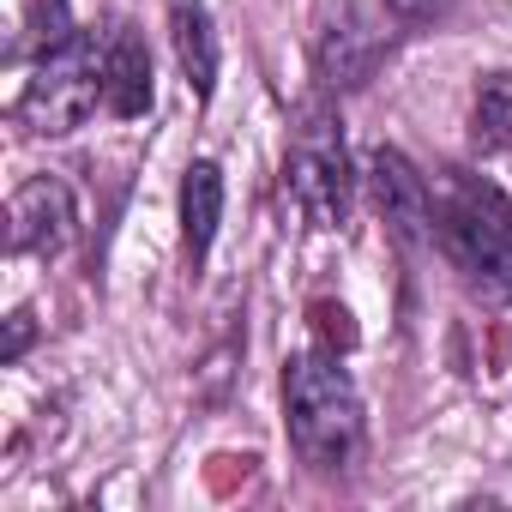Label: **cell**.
<instances>
[{"instance_id":"6da1fadb","label":"cell","mask_w":512,"mask_h":512,"mask_svg":"<svg viewBox=\"0 0 512 512\" xmlns=\"http://www.w3.org/2000/svg\"><path fill=\"white\" fill-rule=\"evenodd\" d=\"M434 241L482 302H512V199L494 181L446 169L434 181Z\"/></svg>"},{"instance_id":"7a4b0ae2","label":"cell","mask_w":512,"mask_h":512,"mask_svg":"<svg viewBox=\"0 0 512 512\" xmlns=\"http://www.w3.org/2000/svg\"><path fill=\"white\" fill-rule=\"evenodd\" d=\"M284 422L308 470L332 476L362 452V398L332 350H302L284 368Z\"/></svg>"},{"instance_id":"3957f363","label":"cell","mask_w":512,"mask_h":512,"mask_svg":"<svg viewBox=\"0 0 512 512\" xmlns=\"http://www.w3.org/2000/svg\"><path fill=\"white\" fill-rule=\"evenodd\" d=\"M284 187L302 205V217L314 229H344L350 223V199H356V175H350V151L338 133V115L326 103H308L284 157Z\"/></svg>"},{"instance_id":"277c9868","label":"cell","mask_w":512,"mask_h":512,"mask_svg":"<svg viewBox=\"0 0 512 512\" xmlns=\"http://www.w3.org/2000/svg\"><path fill=\"white\" fill-rule=\"evenodd\" d=\"M97 97H103V49L79 31L67 49L37 61V73L25 79V97H19V121L43 139H67L97 115Z\"/></svg>"},{"instance_id":"5b68a950","label":"cell","mask_w":512,"mask_h":512,"mask_svg":"<svg viewBox=\"0 0 512 512\" xmlns=\"http://www.w3.org/2000/svg\"><path fill=\"white\" fill-rule=\"evenodd\" d=\"M392 49V31L368 13V7H338L332 25L320 31V85L326 91H356L374 79V67L386 61Z\"/></svg>"},{"instance_id":"8992f818","label":"cell","mask_w":512,"mask_h":512,"mask_svg":"<svg viewBox=\"0 0 512 512\" xmlns=\"http://www.w3.org/2000/svg\"><path fill=\"white\" fill-rule=\"evenodd\" d=\"M368 199H374L380 223L398 241L434 235V187L416 175V163L404 151H392V145H374L368 151Z\"/></svg>"},{"instance_id":"52a82bcc","label":"cell","mask_w":512,"mask_h":512,"mask_svg":"<svg viewBox=\"0 0 512 512\" xmlns=\"http://www.w3.org/2000/svg\"><path fill=\"white\" fill-rule=\"evenodd\" d=\"M7 223H13V253H37V260H55V253H67L73 235H79V205H73L67 181L37 175V181H25V187L13 193Z\"/></svg>"},{"instance_id":"ba28073f","label":"cell","mask_w":512,"mask_h":512,"mask_svg":"<svg viewBox=\"0 0 512 512\" xmlns=\"http://www.w3.org/2000/svg\"><path fill=\"white\" fill-rule=\"evenodd\" d=\"M151 97H157V85H151V49H145V37L133 25H115L109 43H103V109L121 115V121H133V115L151 109Z\"/></svg>"},{"instance_id":"9c48e42d","label":"cell","mask_w":512,"mask_h":512,"mask_svg":"<svg viewBox=\"0 0 512 512\" xmlns=\"http://www.w3.org/2000/svg\"><path fill=\"white\" fill-rule=\"evenodd\" d=\"M169 49H175V67H181L187 91L199 103H211V91H217V31H211L205 0H169Z\"/></svg>"},{"instance_id":"30bf717a","label":"cell","mask_w":512,"mask_h":512,"mask_svg":"<svg viewBox=\"0 0 512 512\" xmlns=\"http://www.w3.org/2000/svg\"><path fill=\"white\" fill-rule=\"evenodd\" d=\"M217 223H223V169L199 157V163H187V175H181V241H187V253H193V266L211 253Z\"/></svg>"},{"instance_id":"8fae6325","label":"cell","mask_w":512,"mask_h":512,"mask_svg":"<svg viewBox=\"0 0 512 512\" xmlns=\"http://www.w3.org/2000/svg\"><path fill=\"white\" fill-rule=\"evenodd\" d=\"M476 145L500 151L512 145V73H488L476 91Z\"/></svg>"},{"instance_id":"7c38bea8","label":"cell","mask_w":512,"mask_h":512,"mask_svg":"<svg viewBox=\"0 0 512 512\" xmlns=\"http://www.w3.org/2000/svg\"><path fill=\"white\" fill-rule=\"evenodd\" d=\"M79 37V25H73V13H67V0H31V25H25V55H55V49H67Z\"/></svg>"},{"instance_id":"4fadbf2b","label":"cell","mask_w":512,"mask_h":512,"mask_svg":"<svg viewBox=\"0 0 512 512\" xmlns=\"http://www.w3.org/2000/svg\"><path fill=\"white\" fill-rule=\"evenodd\" d=\"M386 7H392L398 19H434V13L446 7V0H386Z\"/></svg>"},{"instance_id":"5bb4252c","label":"cell","mask_w":512,"mask_h":512,"mask_svg":"<svg viewBox=\"0 0 512 512\" xmlns=\"http://www.w3.org/2000/svg\"><path fill=\"white\" fill-rule=\"evenodd\" d=\"M31 344V314H13V338H7V362H19V350Z\"/></svg>"}]
</instances>
